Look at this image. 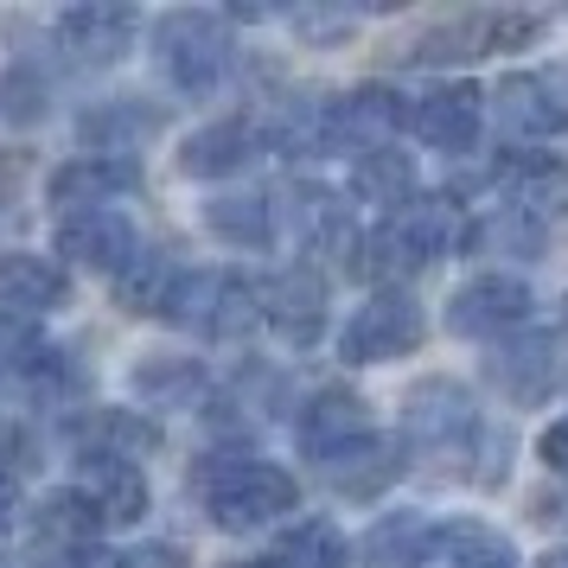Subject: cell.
Instances as JSON below:
<instances>
[{"mask_svg":"<svg viewBox=\"0 0 568 568\" xmlns=\"http://www.w3.org/2000/svg\"><path fill=\"white\" fill-rule=\"evenodd\" d=\"M352 192H358L364 205H389V211H403V205H409V192H415V166H409V154H389V148H377V154H358Z\"/></svg>","mask_w":568,"mask_h":568,"instance_id":"24","label":"cell"},{"mask_svg":"<svg viewBox=\"0 0 568 568\" xmlns=\"http://www.w3.org/2000/svg\"><path fill=\"white\" fill-rule=\"evenodd\" d=\"M115 568H185V556L173 549V542H148V549H134V556H122Z\"/></svg>","mask_w":568,"mask_h":568,"instance_id":"34","label":"cell"},{"mask_svg":"<svg viewBox=\"0 0 568 568\" xmlns=\"http://www.w3.org/2000/svg\"><path fill=\"white\" fill-rule=\"evenodd\" d=\"M345 562H352V542L338 537L326 517L294 524V530L268 549V568H345Z\"/></svg>","mask_w":568,"mask_h":568,"instance_id":"21","label":"cell"},{"mask_svg":"<svg viewBox=\"0 0 568 568\" xmlns=\"http://www.w3.org/2000/svg\"><path fill=\"white\" fill-rule=\"evenodd\" d=\"M403 428H409L415 447H454V440L473 435V396L460 384H447V377H428V384L409 389Z\"/></svg>","mask_w":568,"mask_h":568,"instance_id":"8","label":"cell"},{"mask_svg":"<svg viewBox=\"0 0 568 568\" xmlns=\"http://www.w3.org/2000/svg\"><path fill=\"white\" fill-rule=\"evenodd\" d=\"M396 466H403V460L389 454L384 440L364 435L358 447H345V454H333V460H326V479H333L345 498H371V491H384L389 479H396Z\"/></svg>","mask_w":568,"mask_h":568,"instance_id":"23","label":"cell"},{"mask_svg":"<svg viewBox=\"0 0 568 568\" xmlns=\"http://www.w3.org/2000/svg\"><path fill=\"white\" fill-rule=\"evenodd\" d=\"M180 275H185V268H173L166 256H134V268L122 275V307H129V313H166Z\"/></svg>","mask_w":568,"mask_h":568,"instance_id":"28","label":"cell"},{"mask_svg":"<svg viewBox=\"0 0 568 568\" xmlns=\"http://www.w3.org/2000/svg\"><path fill=\"white\" fill-rule=\"evenodd\" d=\"M64 268L45 256H32V250H0V313L7 320H32V313L45 307H64Z\"/></svg>","mask_w":568,"mask_h":568,"instance_id":"11","label":"cell"},{"mask_svg":"<svg viewBox=\"0 0 568 568\" xmlns=\"http://www.w3.org/2000/svg\"><path fill=\"white\" fill-rule=\"evenodd\" d=\"M58 250L71 262H83V268L129 275L134 256H141V236H134V224L115 205H103V211H71V217L58 224Z\"/></svg>","mask_w":568,"mask_h":568,"instance_id":"5","label":"cell"},{"mask_svg":"<svg viewBox=\"0 0 568 568\" xmlns=\"http://www.w3.org/2000/svg\"><path fill=\"white\" fill-rule=\"evenodd\" d=\"M7 511H13V479H0V524H7Z\"/></svg>","mask_w":568,"mask_h":568,"instance_id":"37","label":"cell"},{"mask_svg":"<svg viewBox=\"0 0 568 568\" xmlns=\"http://www.w3.org/2000/svg\"><path fill=\"white\" fill-rule=\"evenodd\" d=\"M358 440H364V403L352 389H320L301 409V447L313 460H333V454L358 447Z\"/></svg>","mask_w":568,"mask_h":568,"instance_id":"16","label":"cell"},{"mask_svg":"<svg viewBox=\"0 0 568 568\" xmlns=\"http://www.w3.org/2000/svg\"><path fill=\"white\" fill-rule=\"evenodd\" d=\"M422 345V307L409 294H377L352 313V326L338 338L345 364H389V358H409Z\"/></svg>","mask_w":568,"mask_h":568,"instance_id":"4","label":"cell"},{"mask_svg":"<svg viewBox=\"0 0 568 568\" xmlns=\"http://www.w3.org/2000/svg\"><path fill=\"white\" fill-rule=\"evenodd\" d=\"M58 45L90 64V71H103L115 58L134 45V13L129 7H103V0H90V7H71L64 20H58Z\"/></svg>","mask_w":568,"mask_h":568,"instance_id":"10","label":"cell"},{"mask_svg":"<svg viewBox=\"0 0 568 568\" xmlns=\"http://www.w3.org/2000/svg\"><path fill=\"white\" fill-rule=\"evenodd\" d=\"M45 358H52V352H45V345H39V338H32L20 320H0V371H7V364H20V371H39Z\"/></svg>","mask_w":568,"mask_h":568,"instance_id":"33","label":"cell"},{"mask_svg":"<svg viewBox=\"0 0 568 568\" xmlns=\"http://www.w3.org/2000/svg\"><path fill=\"white\" fill-rule=\"evenodd\" d=\"M537 568H568V542H562V549H549V556H542Z\"/></svg>","mask_w":568,"mask_h":568,"instance_id":"38","label":"cell"},{"mask_svg":"<svg viewBox=\"0 0 568 568\" xmlns=\"http://www.w3.org/2000/svg\"><path fill=\"white\" fill-rule=\"evenodd\" d=\"M250 160H256V129L250 122H211V129H199L185 141L180 166L192 180H224V173L250 166Z\"/></svg>","mask_w":568,"mask_h":568,"instance_id":"18","label":"cell"},{"mask_svg":"<svg viewBox=\"0 0 568 568\" xmlns=\"http://www.w3.org/2000/svg\"><path fill=\"white\" fill-rule=\"evenodd\" d=\"M403 122H409L403 97H389V90H377V83H371V90H352V97L338 103V148H345V141H358L364 154H377Z\"/></svg>","mask_w":568,"mask_h":568,"instance_id":"19","label":"cell"},{"mask_svg":"<svg viewBox=\"0 0 568 568\" xmlns=\"http://www.w3.org/2000/svg\"><path fill=\"white\" fill-rule=\"evenodd\" d=\"M217 301H224V275H180V287H173V301H166V313H160V320L192 326V333H211Z\"/></svg>","mask_w":568,"mask_h":568,"instance_id":"29","label":"cell"},{"mask_svg":"<svg viewBox=\"0 0 568 568\" xmlns=\"http://www.w3.org/2000/svg\"><path fill=\"white\" fill-rule=\"evenodd\" d=\"M134 389L154 396V403L192 396V389H199V364H141V371H134Z\"/></svg>","mask_w":568,"mask_h":568,"instance_id":"32","label":"cell"},{"mask_svg":"<svg viewBox=\"0 0 568 568\" xmlns=\"http://www.w3.org/2000/svg\"><path fill=\"white\" fill-rule=\"evenodd\" d=\"M440 549H447V568H511V542L498 537L491 524H454L440 530Z\"/></svg>","mask_w":568,"mask_h":568,"instance_id":"27","label":"cell"},{"mask_svg":"<svg viewBox=\"0 0 568 568\" xmlns=\"http://www.w3.org/2000/svg\"><path fill=\"white\" fill-rule=\"evenodd\" d=\"M115 562H122V556H90V549H78L71 562H58V568H115Z\"/></svg>","mask_w":568,"mask_h":568,"instance_id":"36","label":"cell"},{"mask_svg":"<svg viewBox=\"0 0 568 568\" xmlns=\"http://www.w3.org/2000/svg\"><path fill=\"white\" fill-rule=\"evenodd\" d=\"M486 377L511 403H542L549 396V384H556V345L542 333H524V338H511V345H498L486 358Z\"/></svg>","mask_w":568,"mask_h":568,"instance_id":"13","label":"cell"},{"mask_svg":"<svg viewBox=\"0 0 568 568\" xmlns=\"http://www.w3.org/2000/svg\"><path fill=\"white\" fill-rule=\"evenodd\" d=\"M498 185H505V211H524V217H556V211H568V166L549 154L511 160L498 173Z\"/></svg>","mask_w":568,"mask_h":568,"instance_id":"17","label":"cell"},{"mask_svg":"<svg viewBox=\"0 0 568 568\" xmlns=\"http://www.w3.org/2000/svg\"><path fill=\"white\" fill-rule=\"evenodd\" d=\"M466 243H473V250H524V256H530V250L542 243V224L524 217V211H498V217H486Z\"/></svg>","mask_w":568,"mask_h":568,"instance_id":"31","label":"cell"},{"mask_svg":"<svg viewBox=\"0 0 568 568\" xmlns=\"http://www.w3.org/2000/svg\"><path fill=\"white\" fill-rule=\"evenodd\" d=\"M415 141H428L440 154H466L479 141V90L460 83V90H428L422 103L409 109Z\"/></svg>","mask_w":568,"mask_h":568,"instance_id":"12","label":"cell"},{"mask_svg":"<svg viewBox=\"0 0 568 568\" xmlns=\"http://www.w3.org/2000/svg\"><path fill=\"white\" fill-rule=\"evenodd\" d=\"M262 320L287 338V345H313L326 326V282L313 268H282L262 287Z\"/></svg>","mask_w":568,"mask_h":568,"instance_id":"9","label":"cell"},{"mask_svg":"<svg viewBox=\"0 0 568 568\" xmlns=\"http://www.w3.org/2000/svg\"><path fill=\"white\" fill-rule=\"evenodd\" d=\"M154 129H160V109H141V103H103V109L83 115V141L103 148L109 160H122L129 148H141Z\"/></svg>","mask_w":568,"mask_h":568,"instance_id":"22","label":"cell"},{"mask_svg":"<svg viewBox=\"0 0 568 568\" xmlns=\"http://www.w3.org/2000/svg\"><path fill=\"white\" fill-rule=\"evenodd\" d=\"M542 460L556 466V473L568 466V422H556V428H542Z\"/></svg>","mask_w":568,"mask_h":568,"instance_id":"35","label":"cell"},{"mask_svg":"<svg viewBox=\"0 0 568 568\" xmlns=\"http://www.w3.org/2000/svg\"><path fill=\"white\" fill-rule=\"evenodd\" d=\"M199 491L217 530H256L268 517L294 511V479L268 460H211L199 473Z\"/></svg>","mask_w":568,"mask_h":568,"instance_id":"1","label":"cell"},{"mask_svg":"<svg viewBox=\"0 0 568 568\" xmlns=\"http://www.w3.org/2000/svg\"><path fill=\"white\" fill-rule=\"evenodd\" d=\"M505 134H556L568 129V71H517L498 83Z\"/></svg>","mask_w":568,"mask_h":568,"instance_id":"6","label":"cell"},{"mask_svg":"<svg viewBox=\"0 0 568 568\" xmlns=\"http://www.w3.org/2000/svg\"><path fill=\"white\" fill-rule=\"evenodd\" d=\"M97 524H103V517L90 511V498H83V491H58V498H45V505H39V517H32L39 542L71 549V556H78L83 542L97 537Z\"/></svg>","mask_w":568,"mask_h":568,"instance_id":"26","label":"cell"},{"mask_svg":"<svg viewBox=\"0 0 568 568\" xmlns=\"http://www.w3.org/2000/svg\"><path fill=\"white\" fill-rule=\"evenodd\" d=\"M78 491L90 498V511L103 517V524H134V517L148 511V479H141L134 460H103V454H90Z\"/></svg>","mask_w":568,"mask_h":568,"instance_id":"15","label":"cell"},{"mask_svg":"<svg viewBox=\"0 0 568 568\" xmlns=\"http://www.w3.org/2000/svg\"><path fill=\"white\" fill-rule=\"evenodd\" d=\"M154 58L180 90H211L231 71V32L217 13H166L154 27Z\"/></svg>","mask_w":568,"mask_h":568,"instance_id":"3","label":"cell"},{"mask_svg":"<svg viewBox=\"0 0 568 568\" xmlns=\"http://www.w3.org/2000/svg\"><path fill=\"white\" fill-rule=\"evenodd\" d=\"M294 236H301L307 250H345V243H352V217H345V205H338L333 192L301 185V192H294Z\"/></svg>","mask_w":568,"mask_h":568,"instance_id":"25","label":"cell"},{"mask_svg":"<svg viewBox=\"0 0 568 568\" xmlns=\"http://www.w3.org/2000/svg\"><path fill=\"white\" fill-rule=\"evenodd\" d=\"M524 313H530V287L511 282V275H479L447 301V326L460 338H491V333H511Z\"/></svg>","mask_w":568,"mask_h":568,"instance_id":"7","label":"cell"},{"mask_svg":"<svg viewBox=\"0 0 568 568\" xmlns=\"http://www.w3.org/2000/svg\"><path fill=\"white\" fill-rule=\"evenodd\" d=\"M205 224L224 236V243H243V250L268 243V205H262V199H211Z\"/></svg>","mask_w":568,"mask_h":568,"instance_id":"30","label":"cell"},{"mask_svg":"<svg viewBox=\"0 0 568 568\" xmlns=\"http://www.w3.org/2000/svg\"><path fill=\"white\" fill-rule=\"evenodd\" d=\"M435 542H440V530L428 524V517L396 511L364 537V568H415V562H428Z\"/></svg>","mask_w":568,"mask_h":568,"instance_id":"20","label":"cell"},{"mask_svg":"<svg viewBox=\"0 0 568 568\" xmlns=\"http://www.w3.org/2000/svg\"><path fill=\"white\" fill-rule=\"evenodd\" d=\"M141 173H134L129 160H109V154H83L71 166H58L52 173V205L64 211H103L115 192H134Z\"/></svg>","mask_w":568,"mask_h":568,"instance_id":"14","label":"cell"},{"mask_svg":"<svg viewBox=\"0 0 568 568\" xmlns=\"http://www.w3.org/2000/svg\"><path fill=\"white\" fill-rule=\"evenodd\" d=\"M447 236H454L447 205L440 199H409L403 211H389L384 224L364 236V275H377V282L415 275V268H428L447 250Z\"/></svg>","mask_w":568,"mask_h":568,"instance_id":"2","label":"cell"}]
</instances>
